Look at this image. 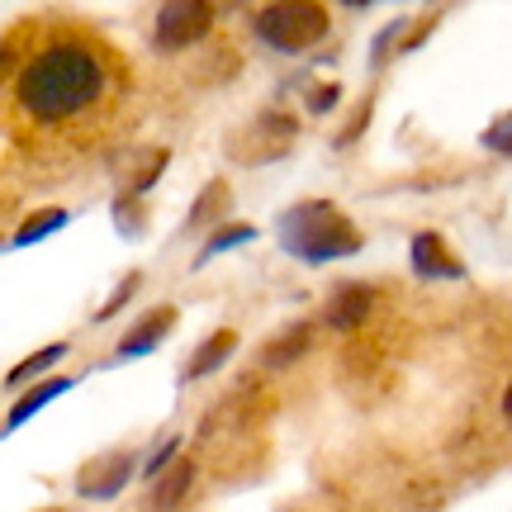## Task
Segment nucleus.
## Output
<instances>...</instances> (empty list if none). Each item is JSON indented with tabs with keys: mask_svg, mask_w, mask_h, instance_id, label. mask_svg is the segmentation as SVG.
Segmentation results:
<instances>
[{
	"mask_svg": "<svg viewBox=\"0 0 512 512\" xmlns=\"http://www.w3.org/2000/svg\"><path fill=\"white\" fill-rule=\"evenodd\" d=\"M105 91V57L81 38L48 43L19 67L15 100L24 114H34L38 124H62L86 114Z\"/></svg>",
	"mask_w": 512,
	"mask_h": 512,
	"instance_id": "obj_1",
	"label": "nucleus"
},
{
	"mask_svg": "<svg viewBox=\"0 0 512 512\" xmlns=\"http://www.w3.org/2000/svg\"><path fill=\"white\" fill-rule=\"evenodd\" d=\"M275 238H280L285 252L309 261V266H323V261L361 252V228L328 200H304V204H294V209H285L280 223H275Z\"/></svg>",
	"mask_w": 512,
	"mask_h": 512,
	"instance_id": "obj_2",
	"label": "nucleus"
},
{
	"mask_svg": "<svg viewBox=\"0 0 512 512\" xmlns=\"http://www.w3.org/2000/svg\"><path fill=\"white\" fill-rule=\"evenodd\" d=\"M252 34L275 48L285 57H299L309 53L313 43H323L328 34V10L313 5V0H280V5H266L252 15Z\"/></svg>",
	"mask_w": 512,
	"mask_h": 512,
	"instance_id": "obj_3",
	"label": "nucleus"
},
{
	"mask_svg": "<svg viewBox=\"0 0 512 512\" xmlns=\"http://www.w3.org/2000/svg\"><path fill=\"white\" fill-rule=\"evenodd\" d=\"M209 29H214V5H204V0H171V5L157 10L152 43H157L162 53H185V48H195Z\"/></svg>",
	"mask_w": 512,
	"mask_h": 512,
	"instance_id": "obj_4",
	"label": "nucleus"
},
{
	"mask_svg": "<svg viewBox=\"0 0 512 512\" xmlns=\"http://www.w3.org/2000/svg\"><path fill=\"white\" fill-rule=\"evenodd\" d=\"M133 451H105V456H95L86 470H81V479H76V494L91 498V503H110V498L124 494V484L133 479Z\"/></svg>",
	"mask_w": 512,
	"mask_h": 512,
	"instance_id": "obj_5",
	"label": "nucleus"
},
{
	"mask_svg": "<svg viewBox=\"0 0 512 512\" xmlns=\"http://www.w3.org/2000/svg\"><path fill=\"white\" fill-rule=\"evenodd\" d=\"M408 261H413V275H422V280H460V275H465V266L451 256V247H446L441 233H413Z\"/></svg>",
	"mask_w": 512,
	"mask_h": 512,
	"instance_id": "obj_6",
	"label": "nucleus"
},
{
	"mask_svg": "<svg viewBox=\"0 0 512 512\" xmlns=\"http://www.w3.org/2000/svg\"><path fill=\"white\" fill-rule=\"evenodd\" d=\"M370 309H375V290H370V285H342V290L328 299V309H323V328L356 332L370 318Z\"/></svg>",
	"mask_w": 512,
	"mask_h": 512,
	"instance_id": "obj_7",
	"label": "nucleus"
},
{
	"mask_svg": "<svg viewBox=\"0 0 512 512\" xmlns=\"http://www.w3.org/2000/svg\"><path fill=\"white\" fill-rule=\"evenodd\" d=\"M171 328H176V309H171V304H157V309L147 313V318H138V328L114 347V361H128V356H147V351H157Z\"/></svg>",
	"mask_w": 512,
	"mask_h": 512,
	"instance_id": "obj_8",
	"label": "nucleus"
},
{
	"mask_svg": "<svg viewBox=\"0 0 512 512\" xmlns=\"http://www.w3.org/2000/svg\"><path fill=\"white\" fill-rule=\"evenodd\" d=\"M190 489H195V460L176 456L162 475L152 479V494H147V498H152V508H157V512H176L185 503V494H190Z\"/></svg>",
	"mask_w": 512,
	"mask_h": 512,
	"instance_id": "obj_9",
	"label": "nucleus"
},
{
	"mask_svg": "<svg viewBox=\"0 0 512 512\" xmlns=\"http://www.w3.org/2000/svg\"><path fill=\"white\" fill-rule=\"evenodd\" d=\"M233 351H238V332L219 328L214 337H204L200 347H195V356H190V366H185L181 380H204V375H214V370H219Z\"/></svg>",
	"mask_w": 512,
	"mask_h": 512,
	"instance_id": "obj_10",
	"label": "nucleus"
},
{
	"mask_svg": "<svg viewBox=\"0 0 512 512\" xmlns=\"http://www.w3.org/2000/svg\"><path fill=\"white\" fill-rule=\"evenodd\" d=\"M228 209H233V190H228V181H209L200 190V200L190 204L185 233H200V228H214V223L223 228V214H228Z\"/></svg>",
	"mask_w": 512,
	"mask_h": 512,
	"instance_id": "obj_11",
	"label": "nucleus"
},
{
	"mask_svg": "<svg viewBox=\"0 0 512 512\" xmlns=\"http://www.w3.org/2000/svg\"><path fill=\"white\" fill-rule=\"evenodd\" d=\"M72 384H76V380H67V375H57V380H43L38 389H29V394H24V399H19L15 408H10V418H5V432H15V427H24V422H29V418L38 413V408H43V403L57 399V394H67Z\"/></svg>",
	"mask_w": 512,
	"mask_h": 512,
	"instance_id": "obj_12",
	"label": "nucleus"
},
{
	"mask_svg": "<svg viewBox=\"0 0 512 512\" xmlns=\"http://www.w3.org/2000/svg\"><path fill=\"white\" fill-rule=\"evenodd\" d=\"M309 323H294L285 337H275L271 347H261V366H271V370H280V366H290V361H299L304 351H309Z\"/></svg>",
	"mask_w": 512,
	"mask_h": 512,
	"instance_id": "obj_13",
	"label": "nucleus"
},
{
	"mask_svg": "<svg viewBox=\"0 0 512 512\" xmlns=\"http://www.w3.org/2000/svg\"><path fill=\"white\" fill-rule=\"evenodd\" d=\"M72 219V214H67V209H38V214H29V219L19 223L15 228V247H34V242H43V238H53L57 228H62V223Z\"/></svg>",
	"mask_w": 512,
	"mask_h": 512,
	"instance_id": "obj_14",
	"label": "nucleus"
},
{
	"mask_svg": "<svg viewBox=\"0 0 512 512\" xmlns=\"http://www.w3.org/2000/svg\"><path fill=\"white\" fill-rule=\"evenodd\" d=\"M67 356V342H53V347H43V351H34V356H24L10 375H5V384L10 389H19V384H29V380H38V375H48V366H57Z\"/></svg>",
	"mask_w": 512,
	"mask_h": 512,
	"instance_id": "obj_15",
	"label": "nucleus"
},
{
	"mask_svg": "<svg viewBox=\"0 0 512 512\" xmlns=\"http://www.w3.org/2000/svg\"><path fill=\"white\" fill-rule=\"evenodd\" d=\"M242 242H256V228H252V223H223V228H214V233H209L204 252L195 256V266H204V261L223 256L228 247H242Z\"/></svg>",
	"mask_w": 512,
	"mask_h": 512,
	"instance_id": "obj_16",
	"label": "nucleus"
},
{
	"mask_svg": "<svg viewBox=\"0 0 512 512\" xmlns=\"http://www.w3.org/2000/svg\"><path fill=\"white\" fill-rule=\"evenodd\" d=\"M138 285H143V271H128L124 280H119V290L110 294V304H105V309L95 313V323H110L114 313H119V309H124V304H128V299H133V294H138Z\"/></svg>",
	"mask_w": 512,
	"mask_h": 512,
	"instance_id": "obj_17",
	"label": "nucleus"
},
{
	"mask_svg": "<svg viewBox=\"0 0 512 512\" xmlns=\"http://www.w3.org/2000/svg\"><path fill=\"white\" fill-rule=\"evenodd\" d=\"M176 456H181V437H166L162 446H157V456H152V460L143 465V479H157Z\"/></svg>",
	"mask_w": 512,
	"mask_h": 512,
	"instance_id": "obj_18",
	"label": "nucleus"
},
{
	"mask_svg": "<svg viewBox=\"0 0 512 512\" xmlns=\"http://www.w3.org/2000/svg\"><path fill=\"white\" fill-rule=\"evenodd\" d=\"M403 29H408V19H394V24H384V34L375 38V48H370V62H375V67H380L384 57H389V48L399 43V34H403Z\"/></svg>",
	"mask_w": 512,
	"mask_h": 512,
	"instance_id": "obj_19",
	"label": "nucleus"
},
{
	"mask_svg": "<svg viewBox=\"0 0 512 512\" xmlns=\"http://www.w3.org/2000/svg\"><path fill=\"white\" fill-rule=\"evenodd\" d=\"M337 100H342V86H337V81H332V86H313L309 91V114H328Z\"/></svg>",
	"mask_w": 512,
	"mask_h": 512,
	"instance_id": "obj_20",
	"label": "nucleus"
},
{
	"mask_svg": "<svg viewBox=\"0 0 512 512\" xmlns=\"http://www.w3.org/2000/svg\"><path fill=\"white\" fill-rule=\"evenodd\" d=\"M508 133H512V119H508V114H498V119H494V128H489V133H484V143L494 147V152H503V157H508V152H512Z\"/></svg>",
	"mask_w": 512,
	"mask_h": 512,
	"instance_id": "obj_21",
	"label": "nucleus"
},
{
	"mask_svg": "<svg viewBox=\"0 0 512 512\" xmlns=\"http://www.w3.org/2000/svg\"><path fill=\"white\" fill-rule=\"evenodd\" d=\"M15 48H10V43H0V81H10V72H15Z\"/></svg>",
	"mask_w": 512,
	"mask_h": 512,
	"instance_id": "obj_22",
	"label": "nucleus"
},
{
	"mask_svg": "<svg viewBox=\"0 0 512 512\" xmlns=\"http://www.w3.org/2000/svg\"><path fill=\"white\" fill-rule=\"evenodd\" d=\"M48 512H57V508H48Z\"/></svg>",
	"mask_w": 512,
	"mask_h": 512,
	"instance_id": "obj_23",
	"label": "nucleus"
},
{
	"mask_svg": "<svg viewBox=\"0 0 512 512\" xmlns=\"http://www.w3.org/2000/svg\"><path fill=\"white\" fill-rule=\"evenodd\" d=\"M0 247H5V242H0Z\"/></svg>",
	"mask_w": 512,
	"mask_h": 512,
	"instance_id": "obj_24",
	"label": "nucleus"
}]
</instances>
